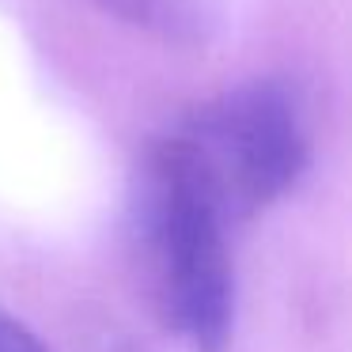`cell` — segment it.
<instances>
[{
    "mask_svg": "<svg viewBox=\"0 0 352 352\" xmlns=\"http://www.w3.org/2000/svg\"><path fill=\"white\" fill-rule=\"evenodd\" d=\"M231 220L273 208L311 170V125L284 80L250 76L163 129Z\"/></svg>",
    "mask_w": 352,
    "mask_h": 352,
    "instance_id": "7a4b0ae2",
    "label": "cell"
},
{
    "mask_svg": "<svg viewBox=\"0 0 352 352\" xmlns=\"http://www.w3.org/2000/svg\"><path fill=\"white\" fill-rule=\"evenodd\" d=\"M231 228L175 140H148L129 182V235L155 314L190 352H228L235 337Z\"/></svg>",
    "mask_w": 352,
    "mask_h": 352,
    "instance_id": "6da1fadb",
    "label": "cell"
},
{
    "mask_svg": "<svg viewBox=\"0 0 352 352\" xmlns=\"http://www.w3.org/2000/svg\"><path fill=\"white\" fill-rule=\"evenodd\" d=\"M0 352H54L19 314L0 307Z\"/></svg>",
    "mask_w": 352,
    "mask_h": 352,
    "instance_id": "3957f363",
    "label": "cell"
}]
</instances>
